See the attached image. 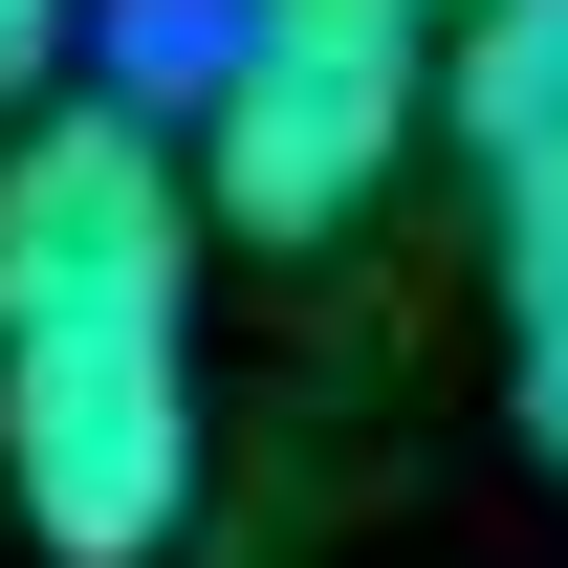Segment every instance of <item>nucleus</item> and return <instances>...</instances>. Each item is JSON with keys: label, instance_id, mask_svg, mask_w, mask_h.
I'll return each mask as SVG.
<instances>
[{"label": "nucleus", "instance_id": "1", "mask_svg": "<svg viewBox=\"0 0 568 568\" xmlns=\"http://www.w3.org/2000/svg\"><path fill=\"white\" fill-rule=\"evenodd\" d=\"M175 175H197V241L328 263L416 175V22H372V0H219L197 88H175Z\"/></svg>", "mask_w": 568, "mask_h": 568}, {"label": "nucleus", "instance_id": "2", "mask_svg": "<svg viewBox=\"0 0 568 568\" xmlns=\"http://www.w3.org/2000/svg\"><path fill=\"white\" fill-rule=\"evenodd\" d=\"M197 306V175L153 88L0 110V328H175Z\"/></svg>", "mask_w": 568, "mask_h": 568}, {"label": "nucleus", "instance_id": "3", "mask_svg": "<svg viewBox=\"0 0 568 568\" xmlns=\"http://www.w3.org/2000/svg\"><path fill=\"white\" fill-rule=\"evenodd\" d=\"M0 503L44 568H153L197 525V372L175 328H0Z\"/></svg>", "mask_w": 568, "mask_h": 568}, {"label": "nucleus", "instance_id": "4", "mask_svg": "<svg viewBox=\"0 0 568 568\" xmlns=\"http://www.w3.org/2000/svg\"><path fill=\"white\" fill-rule=\"evenodd\" d=\"M416 110L459 132L503 284H568V0H459V67H416Z\"/></svg>", "mask_w": 568, "mask_h": 568}, {"label": "nucleus", "instance_id": "5", "mask_svg": "<svg viewBox=\"0 0 568 568\" xmlns=\"http://www.w3.org/2000/svg\"><path fill=\"white\" fill-rule=\"evenodd\" d=\"M525 459L568 481V284H525Z\"/></svg>", "mask_w": 568, "mask_h": 568}, {"label": "nucleus", "instance_id": "6", "mask_svg": "<svg viewBox=\"0 0 568 568\" xmlns=\"http://www.w3.org/2000/svg\"><path fill=\"white\" fill-rule=\"evenodd\" d=\"M67 44H88V0H0V110H44V88H67Z\"/></svg>", "mask_w": 568, "mask_h": 568}, {"label": "nucleus", "instance_id": "7", "mask_svg": "<svg viewBox=\"0 0 568 568\" xmlns=\"http://www.w3.org/2000/svg\"><path fill=\"white\" fill-rule=\"evenodd\" d=\"M372 22H459V0H372Z\"/></svg>", "mask_w": 568, "mask_h": 568}]
</instances>
